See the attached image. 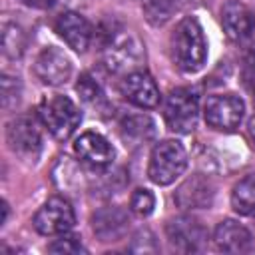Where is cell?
I'll return each instance as SVG.
<instances>
[{
    "label": "cell",
    "mask_w": 255,
    "mask_h": 255,
    "mask_svg": "<svg viewBox=\"0 0 255 255\" xmlns=\"http://www.w3.org/2000/svg\"><path fill=\"white\" fill-rule=\"evenodd\" d=\"M213 241H215L217 249H221L225 253H239L251 245V233L241 223H237L233 219H225L215 227Z\"/></svg>",
    "instance_id": "e0dca14e"
},
{
    "label": "cell",
    "mask_w": 255,
    "mask_h": 255,
    "mask_svg": "<svg viewBox=\"0 0 255 255\" xmlns=\"http://www.w3.org/2000/svg\"><path fill=\"white\" fill-rule=\"evenodd\" d=\"M26 48V34L16 24H4L2 30V50L8 58H20Z\"/></svg>",
    "instance_id": "ffe728a7"
},
{
    "label": "cell",
    "mask_w": 255,
    "mask_h": 255,
    "mask_svg": "<svg viewBox=\"0 0 255 255\" xmlns=\"http://www.w3.org/2000/svg\"><path fill=\"white\" fill-rule=\"evenodd\" d=\"M231 205L237 213L255 217V173L243 177L231 193Z\"/></svg>",
    "instance_id": "d6986e66"
},
{
    "label": "cell",
    "mask_w": 255,
    "mask_h": 255,
    "mask_svg": "<svg viewBox=\"0 0 255 255\" xmlns=\"http://www.w3.org/2000/svg\"><path fill=\"white\" fill-rule=\"evenodd\" d=\"M131 251H157V243H155V237L145 229V231H139L135 237H133V243L129 247Z\"/></svg>",
    "instance_id": "484cf974"
},
{
    "label": "cell",
    "mask_w": 255,
    "mask_h": 255,
    "mask_svg": "<svg viewBox=\"0 0 255 255\" xmlns=\"http://www.w3.org/2000/svg\"><path fill=\"white\" fill-rule=\"evenodd\" d=\"M247 133H249V139L253 141V145H255V116L249 120V124H247Z\"/></svg>",
    "instance_id": "f1b7e54d"
},
{
    "label": "cell",
    "mask_w": 255,
    "mask_h": 255,
    "mask_svg": "<svg viewBox=\"0 0 255 255\" xmlns=\"http://www.w3.org/2000/svg\"><path fill=\"white\" fill-rule=\"evenodd\" d=\"M245 86L251 92L253 102H255V60H249L247 62V68H245Z\"/></svg>",
    "instance_id": "4316f807"
},
{
    "label": "cell",
    "mask_w": 255,
    "mask_h": 255,
    "mask_svg": "<svg viewBox=\"0 0 255 255\" xmlns=\"http://www.w3.org/2000/svg\"><path fill=\"white\" fill-rule=\"evenodd\" d=\"M120 92L128 102L139 108H155L161 98L153 78L143 70H133L126 74L120 82Z\"/></svg>",
    "instance_id": "30bf717a"
},
{
    "label": "cell",
    "mask_w": 255,
    "mask_h": 255,
    "mask_svg": "<svg viewBox=\"0 0 255 255\" xmlns=\"http://www.w3.org/2000/svg\"><path fill=\"white\" fill-rule=\"evenodd\" d=\"M74 151L80 159H84L86 163H92L96 167L108 165L114 159V147L112 143L98 131H86L82 133L76 143H74Z\"/></svg>",
    "instance_id": "2e32d148"
},
{
    "label": "cell",
    "mask_w": 255,
    "mask_h": 255,
    "mask_svg": "<svg viewBox=\"0 0 255 255\" xmlns=\"http://www.w3.org/2000/svg\"><path fill=\"white\" fill-rule=\"evenodd\" d=\"M243 114H245V104L235 94L209 96L203 106L205 124L221 131H233L241 124Z\"/></svg>",
    "instance_id": "8992f818"
},
{
    "label": "cell",
    "mask_w": 255,
    "mask_h": 255,
    "mask_svg": "<svg viewBox=\"0 0 255 255\" xmlns=\"http://www.w3.org/2000/svg\"><path fill=\"white\" fill-rule=\"evenodd\" d=\"M215 197V187L209 177L195 173L187 177L177 189H175V203L181 209H207L211 207Z\"/></svg>",
    "instance_id": "7c38bea8"
},
{
    "label": "cell",
    "mask_w": 255,
    "mask_h": 255,
    "mask_svg": "<svg viewBox=\"0 0 255 255\" xmlns=\"http://www.w3.org/2000/svg\"><path fill=\"white\" fill-rule=\"evenodd\" d=\"M76 92L80 94V98L88 104H98V102H104V94L100 90V86L96 84V80L88 74L80 76L78 84H76Z\"/></svg>",
    "instance_id": "603a6c76"
},
{
    "label": "cell",
    "mask_w": 255,
    "mask_h": 255,
    "mask_svg": "<svg viewBox=\"0 0 255 255\" xmlns=\"http://www.w3.org/2000/svg\"><path fill=\"white\" fill-rule=\"evenodd\" d=\"M20 102V82L12 76H2V108L10 110Z\"/></svg>",
    "instance_id": "cb8c5ba5"
},
{
    "label": "cell",
    "mask_w": 255,
    "mask_h": 255,
    "mask_svg": "<svg viewBox=\"0 0 255 255\" xmlns=\"http://www.w3.org/2000/svg\"><path fill=\"white\" fill-rule=\"evenodd\" d=\"M145 18L151 24H163L171 18L175 10V0H143Z\"/></svg>",
    "instance_id": "44dd1931"
},
{
    "label": "cell",
    "mask_w": 255,
    "mask_h": 255,
    "mask_svg": "<svg viewBox=\"0 0 255 255\" xmlns=\"http://www.w3.org/2000/svg\"><path fill=\"white\" fill-rule=\"evenodd\" d=\"M129 207H131V211H133L135 215L147 217V215L153 211V207H155V197H153V193H151L149 189L139 187V189H135V191L131 193V197H129Z\"/></svg>",
    "instance_id": "7402d4cb"
},
{
    "label": "cell",
    "mask_w": 255,
    "mask_h": 255,
    "mask_svg": "<svg viewBox=\"0 0 255 255\" xmlns=\"http://www.w3.org/2000/svg\"><path fill=\"white\" fill-rule=\"evenodd\" d=\"M143 44L129 32H118L110 36L104 48V64L110 72H128L143 62Z\"/></svg>",
    "instance_id": "277c9868"
},
{
    "label": "cell",
    "mask_w": 255,
    "mask_h": 255,
    "mask_svg": "<svg viewBox=\"0 0 255 255\" xmlns=\"http://www.w3.org/2000/svg\"><path fill=\"white\" fill-rule=\"evenodd\" d=\"M34 74L38 76V80L42 84L62 86L70 80L72 62L62 50H58L56 46H50L38 54L36 64H34Z\"/></svg>",
    "instance_id": "9c48e42d"
},
{
    "label": "cell",
    "mask_w": 255,
    "mask_h": 255,
    "mask_svg": "<svg viewBox=\"0 0 255 255\" xmlns=\"http://www.w3.org/2000/svg\"><path fill=\"white\" fill-rule=\"evenodd\" d=\"M155 133V126L147 116H128L122 120V137L131 145L149 141Z\"/></svg>",
    "instance_id": "ac0fdd59"
},
{
    "label": "cell",
    "mask_w": 255,
    "mask_h": 255,
    "mask_svg": "<svg viewBox=\"0 0 255 255\" xmlns=\"http://www.w3.org/2000/svg\"><path fill=\"white\" fill-rule=\"evenodd\" d=\"M185 167H187V153L183 145L175 139H165L151 149L147 175L157 185H169L185 171Z\"/></svg>",
    "instance_id": "3957f363"
},
{
    "label": "cell",
    "mask_w": 255,
    "mask_h": 255,
    "mask_svg": "<svg viewBox=\"0 0 255 255\" xmlns=\"http://www.w3.org/2000/svg\"><path fill=\"white\" fill-rule=\"evenodd\" d=\"M199 114V102L195 92L189 88H175L169 92L163 108L165 124L171 131L177 133H189L197 124Z\"/></svg>",
    "instance_id": "5b68a950"
},
{
    "label": "cell",
    "mask_w": 255,
    "mask_h": 255,
    "mask_svg": "<svg viewBox=\"0 0 255 255\" xmlns=\"http://www.w3.org/2000/svg\"><path fill=\"white\" fill-rule=\"evenodd\" d=\"M128 227H129V217L120 207H102L92 217V229L96 237L104 243L124 239V235L128 233Z\"/></svg>",
    "instance_id": "9a60e30c"
},
{
    "label": "cell",
    "mask_w": 255,
    "mask_h": 255,
    "mask_svg": "<svg viewBox=\"0 0 255 255\" xmlns=\"http://www.w3.org/2000/svg\"><path fill=\"white\" fill-rule=\"evenodd\" d=\"M34 229L42 235H62L68 233L74 223H76V215H74V207L70 205L68 199L56 195L50 197L34 215Z\"/></svg>",
    "instance_id": "52a82bcc"
},
{
    "label": "cell",
    "mask_w": 255,
    "mask_h": 255,
    "mask_svg": "<svg viewBox=\"0 0 255 255\" xmlns=\"http://www.w3.org/2000/svg\"><path fill=\"white\" fill-rule=\"evenodd\" d=\"M165 233L169 243L179 251H197L207 239L205 227L189 215H179L175 219H169L165 225Z\"/></svg>",
    "instance_id": "8fae6325"
},
{
    "label": "cell",
    "mask_w": 255,
    "mask_h": 255,
    "mask_svg": "<svg viewBox=\"0 0 255 255\" xmlns=\"http://www.w3.org/2000/svg\"><path fill=\"white\" fill-rule=\"evenodd\" d=\"M20 2L26 4V6H30V8H42V10H46V8H52L56 0H20Z\"/></svg>",
    "instance_id": "83f0119b"
},
{
    "label": "cell",
    "mask_w": 255,
    "mask_h": 255,
    "mask_svg": "<svg viewBox=\"0 0 255 255\" xmlns=\"http://www.w3.org/2000/svg\"><path fill=\"white\" fill-rule=\"evenodd\" d=\"M221 24L231 40H245L255 30V14L239 0H227L221 8Z\"/></svg>",
    "instance_id": "4fadbf2b"
},
{
    "label": "cell",
    "mask_w": 255,
    "mask_h": 255,
    "mask_svg": "<svg viewBox=\"0 0 255 255\" xmlns=\"http://www.w3.org/2000/svg\"><path fill=\"white\" fill-rule=\"evenodd\" d=\"M38 118L56 139H68L78 128L82 114L70 98L54 94L42 98L38 106Z\"/></svg>",
    "instance_id": "7a4b0ae2"
},
{
    "label": "cell",
    "mask_w": 255,
    "mask_h": 255,
    "mask_svg": "<svg viewBox=\"0 0 255 255\" xmlns=\"http://www.w3.org/2000/svg\"><path fill=\"white\" fill-rule=\"evenodd\" d=\"M171 58L181 72H197L207 58L203 30L195 18H183L171 34Z\"/></svg>",
    "instance_id": "6da1fadb"
},
{
    "label": "cell",
    "mask_w": 255,
    "mask_h": 255,
    "mask_svg": "<svg viewBox=\"0 0 255 255\" xmlns=\"http://www.w3.org/2000/svg\"><path fill=\"white\" fill-rule=\"evenodd\" d=\"M56 32L76 52H86L92 42V26L78 12H62L56 18Z\"/></svg>",
    "instance_id": "5bb4252c"
},
{
    "label": "cell",
    "mask_w": 255,
    "mask_h": 255,
    "mask_svg": "<svg viewBox=\"0 0 255 255\" xmlns=\"http://www.w3.org/2000/svg\"><path fill=\"white\" fill-rule=\"evenodd\" d=\"M52 253H82V251H86L84 247H82V243H80V237H76V235H66V233H62L54 243H50V247H48Z\"/></svg>",
    "instance_id": "d4e9b609"
},
{
    "label": "cell",
    "mask_w": 255,
    "mask_h": 255,
    "mask_svg": "<svg viewBox=\"0 0 255 255\" xmlns=\"http://www.w3.org/2000/svg\"><path fill=\"white\" fill-rule=\"evenodd\" d=\"M8 147L26 161H34L42 149V135L38 124L30 116H20L6 126Z\"/></svg>",
    "instance_id": "ba28073f"
}]
</instances>
